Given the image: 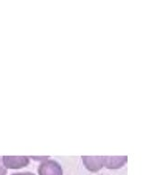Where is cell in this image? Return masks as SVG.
I'll use <instances>...</instances> for the list:
<instances>
[{"mask_svg":"<svg viewBox=\"0 0 156 175\" xmlns=\"http://www.w3.org/2000/svg\"><path fill=\"white\" fill-rule=\"evenodd\" d=\"M38 172L39 175H63L61 165L54 160H46L39 165Z\"/></svg>","mask_w":156,"mask_h":175,"instance_id":"obj_1","label":"cell"},{"mask_svg":"<svg viewBox=\"0 0 156 175\" xmlns=\"http://www.w3.org/2000/svg\"><path fill=\"white\" fill-rule=\"evenodd\" d=\"M6 169H20L29 163V157L27 156H3L1 158Z\"/></svg>","mask_w":156,"mask_h":175,"instance_id":"obj_2","label":"cell"},{"mask_svg":"<svg viewBox=\"0 0 156 175\" xmlns=\"http://www.w3.org/2000/svg\"><path fill=\"white\" fill-rule=\"evenodd\" d=\"M82 162L90 171H98L103 167V156H82Z\"/></svg>","mask_w":156,"mask_h":175,"instance_id":"obj_3","label":"cell"},{"mask_svg":"<svg viewBox=\"0 0 156 175\" xmlns=\"http://www.w3.org/2000/svg\"><path fill=\"white\" fill-rule=\"evenodd\" d=\"M127 156H103V167L107 169H120L127 162Z\"/></svg>","mask_w":156,"mask_h":175,"instance_id":"obj_4","label":"cell"},{"mask_svg":"<svg viewBox=\"0 0 156 175\" xmlns=\"http://www.w3.org/2000/svg\"><path fill=\"white\" fill-rule=\"evenodd\" d=\"M7 173H8V169H6V167L3 165L1 157H0V175H7Z\"/></svg>","mask_w":156,"mask_h":175,"instance_id":"obj_5","label":"cell"},{"mask_svg":"<svg viewBox=\"0 0 156 175\" xmlns=\"http://www.w3.org/2000/svg\"><path fill=\"white\" fill-rule=\"evenodd\" d=\"M30 158H32L34 160H37V161H44L48 159V156H40V157H37V156H32V157H30Z\"/></svg>","mask_w":156,"mask_h":175,"instance_id":"obj_6","label":"cell"},{"mask_svg":"<svg viewBox=\"0 0 156 175\" xmlns=\"http://www.w3.org/2000/svg\"><path fill=\"white\" fill-rule=\"evenodd\" d=\"M12 175H35V174L31 172H17V173H13Z\"/></svg>","mask_w":156,"mask_h":175,"instance_id":"obj_7","label":"cell"}]
</instances>
